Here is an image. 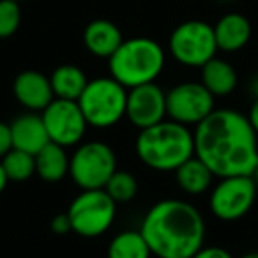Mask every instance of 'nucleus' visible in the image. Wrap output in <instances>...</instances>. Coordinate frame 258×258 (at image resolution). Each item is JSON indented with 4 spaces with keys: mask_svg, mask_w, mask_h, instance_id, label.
<instances>
[{
    "mask_svg": "<svg viewBox=\"0 0 258 258\" xmlns=\"http://www.w3.org/2000/svg\"><path fill=\"white\" fill-rule=\"evenodd\" d=\"M124 43L122 32L110 20H94L83 30V44L94 57L110 58Z\"/></svg>",
    "mask_w": 258,
    "mask_h": 258,
    "instance_id": "dca6fc26",
    "label": "nucleus"
},
{
    "mask_svg": "<svg viewBox=\"0 0 258 258\" xmlns=\"http://www.w3.org/2000/svg\"><path fill=\"white\" fill-rule=\"evenodd\" d=\"M15 2H18V4H22V2H25V0H15Z\"/></svg>",
    "mask_w": 258,
    "mask_h": 258,
    "instance_id": "2f4dec72",
    "label": "nucleus"
},
{
    "mask_svg": "<svg viewBox=\"0 0 258 258\" xmlns=\"http://www.w3.org/2000/svg\"><path fill=\"white\" fill-rule=\"evenodd\" d=\"M127 89L111 76L89 80L78 104L90 127L108 129L125 118Z\"/></svg>",
    "mask_w": 258,
    "mask_h": 258,
    "instance_id": "39448f33",
    "label": "nucleus"
},
{
    "mask_svg": "<svg viewBox=\"0 0 258 258\" xmlns=\"http://www.w3.org/2000/svg\"><path fill=\"white\" fill-rule=\"evenodd\" d=\"M175 182L184 193L193 195V197H198V195L207 193L212 187V180H214V173L212 170L202 161L200 158L193 156L191 159H187L184 165H180L179 168L175 170Z\"/></svg>",
    "mask_w": 258,
    "mask_h": 258,
    "instance_id": "6ab92c4d",
    "label": "nucleus"
},
{
    "mask_svg": "<svg viewBox=\"0 0 258 258\" xmlns=\"http://www.w3.org/2000/svg\"><path fill=\"white\" fill-rule=\"evenodd\" d=\"M9 125H11L13 135V149H20V151L36 156L50 144V137L44 127L43 117L37 111L20 113Z\"/></svg>",
    "mask_w": 258,
    "mask_h": 258,
    "instance_id": "4468645a",
    "label": "nucleus"
},
{
    "mask_svg": "<svg viewBox=\"0 0 258 258\" xmlns=\"http://www.w3.org/2000/svg\"><path fill=\"white\" fill-rule=\"evenodd\" d=\"M71 230L80 237L96 239L111 228L117 216V202L104 189H82L69 204Z\"/></svg>",
    "mask_w": 258,
    "mask_h": 258,
    "instance_id": "423d86ee",
    "label": "nucleus"
},
{
    "mask_svg": "<svg viewBox=\"0 0 258 258\" xmlns=\"http://www.w3.org/2000/svg\"><path fill=\"white\" fill-rule=\"evenodd\" d=\"M50 82L57 99L78 101L89 83V78L78 66L62 64L53 69V73L50 75Z\"/></svg>",
    "mask_w": 258,
    "mask_h": 258,
    "instance_id": "aec40b11",
    "label": "nucleus"
},
{
    "mask_svg": "<svg viewBox=\"0 0 258 258\" xmlns=\"http://www.w3.org/2000/svg\"><path fill=\"white\" fill-rule=\"evenodd\" d=\"M135 151L147 168L175 172L195 156V135L187 125L165 118L159 124L140 129Z\"/></svg>",
    "mask_w": 258,
    "mask_h": 258,
    "instance_id": "7ed1b4c3",
    "label": "nucleus"
},
{
    "mask_svg": "<svg viewBox=\"0 0 258 258\" xmlns=\"http://www.w3.org/2000/svg\"><path fill=\"white\" fill-rule=\"evenodd\" d=\"M8 184H9V179H8V175H6V170H4V166H2V161H0V193L6 189Z\"/></svg>",
    "mask_w": 258,
    "mask_h": 258,
    "instance_id": "c85d7f7f",
    "label": "nucleus"
},
{
    "mask_svg": "<svg viewBox=\"0 0 258 258\" xmlns=\"http://www.w3.org/2000/svg\"><path fill=\"white\" fill-rule=\"evenodd\" d=\"M140 232L156 258H191L205 246V219L193 204L166 198L144 216Z\"/></svg>",
    "mask_w": 258,
    "mask_h": 258,
    "instance_id": "f03ea898",
    "label": "nucleus"
},
{
    "mask_svg": "<svg viewBox=\"0 0 258 258\" xmlns=\"http://www.w3.org/2000/svg\"><path fill=\"white\" fill-rule=\"evenodd\" d=\"M166 53L158 41L151 37L124 39L118 50L108 58L110 76L125 89L152 83L163 73Z\"/></svg>",
    "mask_w": 258,
    "mask_h": 258,
    "instance_id": "20e7f679",
    "label": "nucleus"
},
{
    "mask_svg": "<svg viewBox=\"0 0 258 258\" xmlns=\"http://www.w3.org/2000/svg\"><path fill=\"white\" fill-rule=\"evenodd\" d=\"M117 170L115 151L99 140L76 145L69 161V177L80 189H104Z\"/></svg>",
    "mask_w": 258,
    "mask_h": 258,
    "instance_id": "0eeeda50",
    "label": "nucleus"
},
{
    "mask_svg": "<svg viewBox=\"0 0 258 258\" xmlns=\"http://www.w3.org/2000/svg\"><path fill=\"white\" fill-rule=\"evenodd\" d=\"M191 258H233L228 249L221 246H204Z\"/></svg>",
    "mask_w": 258,
    "mask_h": 258,
    "instance_id": "393cba45",
    "label": "nucleus"
},
{
    "mask_svg": "<svg viewBox=\"0 0 258 258\" xmlns=\"http://www.w3.org/2000/svg\"><path fill=\"white\" fill-rule=\"evenodd\" d=\"M170 55L186 68H202L218 53L214 25L202 20H187L173 29L168 41Z\"/></svg>",
    "mask_w": 258,
    "mask_h": 258,
    "instance_id": "6e6552de",
    "label": "nucleus"
},
{
    "mask_svg": "<svg viewBox=\"0 0 258 258\" xmlns=\"http://www.w3.org/2000/svg\"><path fill=\"white\" fill-rule=\"evenodd\" d=\"M69 161L71 156L66 147L50 142L36 154V175H39L44 182H60L69 175Z\"/></svg>",
    "mask_w": 258,
    "mask_h": 258,
    "instance_id": "a211bd4d",
    "label": "nucleus"
},
{
    "mask_svg": "<svg viewBox=\"0 0 258 258\" xmlns=\"http://www.w3.org/2000/svg\"><path fill=\"white\" fill-rule=\"evenodd\" d=\"M195 156L218 179L251 175L258 165V135L247 115L218 108L195 125Z\"/></svg>",
    "mask_w": 258,
    "mask_h": 258,
    "instance_id": "f257e3e1",
    "label": "nucleus"
},
{
    "mask_svg": "<svg viewBox=\"0 0 258 258\" xmlns=\"http://www.w3.org/2000/svg\"><path fill=\"white\" fill-rule=\"evenodd\" d=\"M152 251L140 230H124L108 244L106 258H151Z\"/></svg>",
    "mask_w": 258,
    "mask_h": 258,
    "instance_id": "412c9836",
    "label": "nucleus"
},
{
    "mask_svg": "<svg viewBox=\"0 0 258 258\" xmlns=\"http://www.w3.org/2000/svg\"><path fill=\"white\" fill-rule=\"evenodd\" d=\"M251 177H253V180L256 182V186H258V165H256V168L253 170V173H251Z\"/></svg>",
    "mask_w": 258,
    "mask_h": 258,
    "instance_id": "7c9ffc66",
    "label": "nucleus"
},
{
    "mask_svg": "<svg viewBox=\"0 0 258 258\" xmlns=\"http://www.w3.org/2000/svg\"><path fill=\"white\" fill-rule=\"evenodd\" d=\"M50 228H51V232L57 233V235H66L68 232H73L68 212L53 216V218H51V221H50Z\"/></svg>",
    "mask_w": 258,
    "mask_h": 258,
    "instance_id": "a878e982",
    "label": "nucleus"
},
{
    "mask_svg": "<svg viewBox=\"0 0 258 258\" xmlns=\"http://www.w3.org/2000/svg\"><path fill=\"white\" fill-rule=\"evenodd\" d=\"M240 258H258V251H251V253L242 254Z\"/></svg>",
    "mask_w": 258,
    "mask_h": 258,
    "instance_id": "c756f323",
    "label": "nucleus"
},
{
    "mask_svg": "<svg viewBox=\"0 0 258 258\" xmlns=\"http://www.w3.org/2000/svg\"><path fill=\"white\" fill-rule=\"evenodd\" d=\"M104 191L118 204H127L138 195V180L131 172L117 170L104 186Z\"/></svg>",
    "mask_w": 258,
    "mask_h": 258,
    "instance_id": "5701e85b",
    "label": "nucleus"
},
{
    "mask_svg": "<svg viewBox=\"0 0 258 258\" xmlns=\"http://www.w3.org/2000/svg\"><path fill=\"white\" fill-rule=\"evenodd\" d=\"M200 71V82L214 97H226L237 89L239 76H237L235 68L230 62H226L225 58H211L207 64L202 66Z\"/></svg>",
    "mask_w": 258,
    "mask_h": 258,
    "instance_id": "f3484780",
    "label": "nucleus"
},
{
    "mask_svg": "<svg viewBox=\"0 0 258 258\" xmlns=\"http://www.w3.org/2000/svg\"><path fill=\"white\" fill-rule=\"evenodd\" d=\"M22 23V9L15 0H0V39L15 36Z\"/></svg>",
    "mask_w": 258,
    "mask_h": 258,
    "instance_id": "b1692460",
    "label": "nucleus"
},
{
    "mask_svg": "<svg viewBox=\"0 0 258 258\" xmlns=\"http://www.w3.org/2000/svg\"><path fill=\"white\" fill-rule=\"evenodd\" d=\"M247 118H249L251 125H253V129L256 131V135H258V96H256V99L253 101V104H251L249 113H247Z\"/></svg>",
    "mask_w": 258,
    "mask_h": 258,
    "instance_id": "cd10ccee",
    "label": "nucleus"
},
{
    "mask_svg": "<svg viewBox=\"0 0 258 258\" xmlns=\"http://www.w3.org/2000/svg\"><path fill=\"white\" fill-rule=\"evenodd\" d=\"M9 182H25L36 175V156L20 149H11L0 159Z\"/></svg>",
    "mask_w": 258,
    "mask_h": 258,
    "instance_id": "4be33fe9",
    "label": "nucleus"
},
{
    "mask_svg": "<svg viewBox=\"0 0 258 258\" xmlns=\"http://www.w3.org/2000/svg\"><path fill=\"white\" fill-rule=\"evenodd\" d=\"M125 118L135 127H138V131L168 118L166 117V92L156 82L127 89Z\"/></svg>",
    "mask_w": 258,
    "mask_h": 258,
    "instance_id": "f8f14e48",
    "label": "nucleus"
},
{
    "mask_svg": "<svg viewBox=\"0 0 258 258\" xmlns=\"http://www.w3.org/2000/svg\"><path fill=\"white\" fill-rule=\"evenodd\" d=\"M256 197L258 186L251 175L221 177L211 189L209 207L219 221H239L253 209Z\"/></svg>",
    "mask_w": 258,
    "mask_h": 258,
    "instance_id": "1a4fd4ad",
    "label": "nucleus"
},
{
    "mask_svg": "<svg viewBox=\"0 0 258 258\" xmlns=\"http://www.w3.org/2000/svg\"><path fill=\"white\" fill-rule=\"evenodd\" d=\"M44 127L48 131L50 142L62 147H76L82 144L83 137L87 133V118L80 108L78 101L57 99L55 97L43 111Z\"/></svg>",
    "mask_w": 258,
    "mask_h": 258,
    "instance_id": "9b49d317",
    "label": "nucleus"
},
{
    "mask_svg": "<svg viewBox=\"0 0 258 258\" xmlns=\"http://www.w3.org/2000/svg\"><path fill=\"white\" fill-rule=\"evenodd\" d=\"M216 110V97L202 82H184L166 92V117L184 125H198Z\"/></svg>",
    "mask_w": 258,
    "mask_h": 258,
    "instance_id": "9d476101",
    "label": "nucleus"
},
{
    "mask_svg": "<svg viewBox=\"0 0 258 258\" xmlns=\"http://www.w3.org/2000/svg\"><path fill=\"white\" fill-rule=\"evenodd\" d=\"M11 149H13L11 125L6 124V122H0V159L4 158Z\"/></svg>",
    "mask_w": 258,
    "mask_h": 258,
    "instance_id": "bb28decb",
    "label": "nucleus"
},
{
    "mask_svg": "<svg viewBox=\"0 0 258 258\" xmlns=\"http://www.w3.org/2000/svg\"><path fill=\"white\" fill-rule=\"evenodd\" d=\"M13 94L27 111H41L55 99L50 76L34 69L22 71L13 82Z\"/></svg>",
    "mask_w": 258,
    "mask_h": 258,
    "instance_id": "ddd939ff",
    "label": "nucleus"
},
{
    "mask_svg": "<svg viewBox=\"0 0 258 258\" xmlns=\"http://www.w3.org/2000/svg\"><path fill=\"white\" fill-rule=\"evenodd\" d=\"M253 27L251 22L240 13H228L221 16L214 25V36L219 51L235 53L242 50L251 39Z\"/></svg>",
    "mask_w": 258,
    "mask_h": 258,
    "instance_id": "2eb2a0df",
    "label": "nucleus"
}]
</instances>
